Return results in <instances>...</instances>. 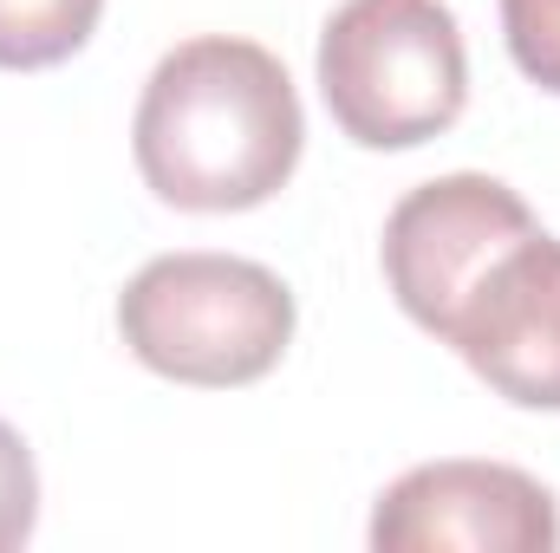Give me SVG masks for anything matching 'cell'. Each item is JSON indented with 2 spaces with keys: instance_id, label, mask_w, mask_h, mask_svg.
I'll return each instance as SVG.
<instances>
[{
  "instance_id": "1",
  "label": "cell",
  "mask_w": 560,
  "mask_h": 553,
  "mask_svg": "<svg viewBox=\"0 0 560 553\" xmlns=\"http://www.w3.org/2000/svg\"><path fill=\"white\" fill-rule=\"evenodd\" d=\"M131 150L156 202L242 215L287 189L306 150V111L268 46L235 33L183 39L143 79Z\"/></svg>"
},
{
  "instance_id": "2",
  "label": "cell",
  "mask_w": 560,
  "mask_h": 553,
  "mask_svg": "<svg viewBox=\"0 0 560 553\" xmlns=\"http://www.w3.org/2000/svg\"><path fill=\"white\" fill-rule=\"evenodd\" d=\"M293 293L242 255H156L118 293V332L143 372L196 391L261 385L293 345Z\"/></svg>"
},
{
  "instance_id": "3",
  "label": "cell",
  "mask_w": 560,
  "mask_h": 553,
  "mask_svg": "<svg viewBox=\"0 0 560 553\" xmlns=\"http://www.w3.org/2000/svg\"><path fill=\"white\" fill-rule=\"evenodd\" d=\"M319 98L359 150H418L469 105L463 26L443 0H339L319 33Z\"/></svg>"
},
{
  "instance_id": "4",
  "label": "cell",
  "mask_w": 560,
  "mask_h": 553,
  "mask_svg": "<svg viewBox=\"0 0 560 553\" xmlns=\"http://www.w3.org/2000/svg\"><path fill=\"white\" fill-rule=\"evenodd\" d=\"M535 228H541L535 209L509 183H495L482 169H456V176L418 183L385 215L378 261H385V280H392L405 319H418L430 339H443L450 319L463 313L469 286Z\"/></svg>"
},
{
  "instance_id": "5",
  "label": "cell",
  "mask_w": 560,
  "mask_h": 553,
  "mask_svg": "<svg viewBox=\"0 0 560 553\" xmlns=\"http://www.w3.org/2000/svg\"><path fill=\"white\" fill-rule=\"evenodd\" d=\"M378 553H555V495L515 462H418L372 508Z\"/></svg>"
},
{
  "instance_id": "6",
  "label": "cell",
  "mask_w": 560,
  "mask_h": 553,
  "mask_svg": "<svg viewBox=\"0 0 560 553\" xmlns=\"http://www.w3.org/2000/svg\"><path fill=\"white\" fill-rule=\"evenodd\" d=\"M443 345L522 411H560V242L528 235L469 286Z\"/></svg>"
},
{
  "instance_id": "7",
  "label": "cell",
  "mask_w": 560,
  "mask_h": 553,
  "mask_svg": "<svg viewBox=\"0 0 560 553\" xmlns=\"http://www.w3.org/2000/svg\"><path fill=\"white\" fill-rule=\"evenodd\" d=\"M105 20V0H0V72H46L72 59Z\"/></svg>"
},
{
  "instance_id": "8",
  "label": "cell",
  "mask_w": 560,
  "mask_h": 553,
  "mask_svg": "<svg viewBox=\"0 0 560 553\" xmlns=\"http://www.w3.org/2000/svg\"><path fill=\"white\" fill-rule=\"evenodd\" d=\"M502 39L522 79L560 98V0H502Z\"/></svg>"
},
{
  "instance_id": "9",
  "label": "cell",
  "mask_w": 560,
  "mask_h": 553,
  "mask_svg": "<svg viewBox=\"0 0 560 553\" xmlns=\"http://www.w3.org/2000/svg\"><path fill=\"white\" fill-rule=\"evenodd\" d=\"M33 521H39V469H33L26 436L0 416V553L26 548Z\"/></svg>"
}]
</instances>
